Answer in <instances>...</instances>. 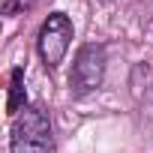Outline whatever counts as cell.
Listing matches in <instances>:
<instances>
[{"instance_id": "7a4b0ae2", "label": "cell", "mask_w": 153, "mask_h": 153, "mask_svg": "<svg viewBox=\"0 0 153 153\" xmlns=\"http://www.w3.org/2000/svg\"><path fill=\"white\" fill-rule=\"evenodd\" d=\"M105 45L99 42H87L78 48L75 54V63H72V75H69V84L75 93H93L102 87L105 81Z\"/></svg>"}, {"instance_id": "6da1fadb", "label": "cell", "mask_w": 153, "mask_h": 153, "mask_svg": "<svg viewBox=\"0 0 153 153\" xmlns=\"http://www.w3.org/2000/svg\"><path fill=\"white\" fill-rule=\"evenodd\" d=\"M9 147L12 153H51V117L39 105H27L21 114L12 117L9 129Z\"/></svg>"}, {"instance_id": "277c9868", "label": "cell", "mask_w": 153, "mask_h": 153, "mask_svg": "<svg viewBox=\"0 0 153 153\" xmlns=\"http://www.w3.org/2000/svg\"><path fill=\"white\" fill-rule=\"evenodd\" d=\"M27 108V90H24V69L15 66L9 75V96H6V111L15 117Z\"/></svg>"}, {"instance_id": "5b68a950", "label": "cell", "mask_w": 153, "mask_h": 153, "mask_svg": "<svg viewBox=\"0 0 153 153\" xmlns=\"http://www.w3.org/2000/svg\"><path fill=\"white\" fill-rule=\"evenodd\" d=\"M36 6V0H3V15H21V12H27V9H33Z\"/></svg>"}, {"instance_id": "3957f363", "label": "cell", "mask_w": 153, "mask_h": 153, "mask_svg": "<svg viewBox=\"0 0 153 153\" xmlns=\"http://www.w3.org/2000/svg\"><path fill=\"white\" fill-rule=\"evenodd\" d=\"M69 42H72V21L63 12H51L45 18V24L39 27V39H36V48H39L42 63L48 69H57L60 60L69 51Z\"/></svg>"}]
</instances>
